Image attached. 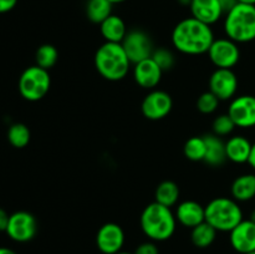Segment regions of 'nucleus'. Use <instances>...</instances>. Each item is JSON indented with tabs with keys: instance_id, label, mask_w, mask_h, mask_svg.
Segmentation results:
<instances>
[{
	"instance_id": "1",
	"label": "nucleus",
	"mask_w": 255,
	"mask_h": 254,
	"mask_svg": "<svg viewBox=\"0 0 255 254\" xmlns=\"http://www.w3.org/2000/svg\"><path fill=\"white\" fill-rule=\"evenodd\" d=\"M214 41L211 25H207L193 16L181 20L172 31V44L184 55L207 54Z\"/></svg>"
},
{
	"instance_id": "2",
	"label": "nucleus",
	"mask_w": 255,
	"mask_h": 254,
	"mask_svg": "<svg viewBox=\"0 0 255 254\" xmlns=\"http://www.w3.org/2000/svg\"><path fill=\"white\" fill-rule=\"evenodd\" d=\"M139 226L149 241L164 242L168 241L176 232L177 219L169 207L153 202L142 211Z\"/></svg>"
},
{
	"instance_id": "3",
	"label": "nucleus",
	"mask_w": 255,
	"mask_h": 254,
	"mask_svg": "<svg viewBox=\"0 0 255 254\" xmlns=\"http://www.w3.org/2000/svg\"><path fill=\"white\" fill-rule=\"evenodd\" d=\"M131 64L124 46L119 42H105L95 54V67L109 81L125 79L131 69Z\"/></svg>"
},
{
	"instance_id": "4",
	"label": "nucleus",
	"mask_w": 255,
	"mask_h": 254,
	"mask_svg": "<svg viewBox=\"0 0 255 254\" xmlns=\"http://www.w3.org/2000/svg\"><path fill=\"white\" fill-rule=\"evenodd\" d=\"M224 32L237 44L255 40V5L238 2L224 17Z\"/></svg>"
},
{
	"instance_id": "5",
	"label": "nucleus",
	"mask_w": 255,
	"mask_h": 254,
	"mask_svg": "<svg viewBox=\"0 0 255 254\" xmlns=\"http://www.w3.org/2000/svg\"><path fill=\"white\" fill-rule=\"evenodd\" d=\"M206 222L217 232H231L243 221V211L238 202L228 197H217L206 207Z\"/></svg>"
},
{
	"instance_id": "6",
	"label": "nucleus",
	"mask_w": 255,
	"mask_h": 254,
	"mask_svg": "<svg viewBox=\"0 0 255 254\" xmlns=\"http://www.w3.org/2000/svg\"><path fill=\"white\" fill-rule=\"evenodd\" d=\"M51 86V77L47 70L34 65L22 71L19 77V92L27 101L44 99Z\"/></svg>"
},
{
	"instance_id": "7",
	"label": "nucleus",
	"mask_w": 255,
	"mask_h": 254,
	"mask_svg": "<svg viewBox=\"0 0 255 254\" xmlns=\"http://www.w3.org/2000/svg\"><path fill=\"white\" fill-rule=\"evenodd\" d=\"M207 54L217 69H233L241 59L238 44L229 37L214 39Z\"/></svg>"
},
{
	"instance_id": "8",
	"label": "nucleus",
	"mask_w": 255,
	"mask_h": 254,
	"mask_svg": "<svg viewBox=\"0 0 255 254\" xmlns=\"http://www.w3.org/2000/svg\"><path fill=\"white\" fill-rule=\"evenodd\" d=\"M11 241L17 243L30 242L37 233V221L31 213L19 211L10 214L7 228L5 231Z\"/></svg>"
},
{
	"instance_id": "9",
	"label": "nucleus",
	"mask_w": 255,
	"mask_h": 254,
	"mask_svg": "<svg viewBox=\"0 0 255 254\" xmlns=\"http://www.w3.org/2000/svg\"><path fill=\"white\" fill-rule=\"evenodd\" d=\"M121 44L129 61L133 65L151 57L154 51L151 37L148 36L147 32L139 29L129 30Z\"/></svg>"
},
{
	"instance_id": "10",
	"label": "nucleus",
	"mask_w": 255,
	"mask_h": 254,
	"mask_svg": "<svg viewBox=\"0 0 255 254\" xmlns=\"http://www.w3.org/2000/svg\"><path fill=\"white\" fill-rule=\"evenodd\" d=\"M173 109V100L168 92L163 90H151L144 96L141 111L146 119L158 121L169 115Z\"/></svg>"
},
{
	"instance_id": "11",
	"label": "nucleus",
	"mask_w": 255,
	"mask_h": 254,
	"mask_svg": "<svg viewBox=\"0 0 255 254\" xmlns=\"http://www.w3.org/2000/svg\"><path fill=\"white\" fill-rule=\"evenodd\" d=\"M209 91L219 101H228L236 97L238 91V77L232 69H217L209 77Z\"/></svg>"
},
{
	"instance_id": "12",
	"label": "nucleus",
	"mask_w": 255,
	"mask_h": 254,
	"mask_svg": "<svg viewBox=\"0 0 255 254\" xmlns=\"http://www.w3.org/2000/svg\"><path fill=\"white\" fill-rule=\"evenodd\" d=\"M227 114L232 117L237 127L252 128L255 127V96L242 95L231 101Z\"/></svg>"
},
{
	"instance_id": "13",
	"label": "nucleus",
	"mask_w": 255,
	"mask_h": 254,
	"mask_svg": "<svg viewBox=\"0 0 255 254\" xmlns=\"http://www.w3.org/2000/svg\"><path fill=\"white\" fill-rule=\"evenodd\" d=\"M125 232L117 223H105L96 234V246L102 254H116L125 246Z\"/></svg>"
},
{
	"instance_id": "14",
	"label": "nucleus",
	"mask_w": 255,
	"mask_h": 254,
	"mask_svg": "<svg viewBox=\"0 0 255 254\" xmlns=\"http://www.w3.org/2000/svg\"><path fill=\"white\" fill-rule=\"evenodd\" d=\"M232 248L241 254L255 251V223L251 219H243L233 231L229 232Z\"/></svg>"
},
{
	"instance_id": "15",
	"label": "nucleus",
	"mask_w": 255,
	"mask_h": 254,
	"mask_svg": "<svg viewBox=\"0 0 255 254\" xmlns=\"http://www.w3.org/2000/svg\"><path fill=\"white\" fill-rule=\"evenodd\" d=\"M162 75L163 71L152 57L133 65V79L142 89L154 90L161 82Z\"/></svg>"
},
{
	"instance_id": "16",
	"label": "nucleus",
	"mask_w": 255,
	"mask_h": 254,
	"mask_svg": "<svg viewBox=\"0 0 255 254\" xmlns=\"http://www.w3.org/2000/svg\"><path fill=\"white\" fill-rule=\"evenodd\" d=\"M174 216L181 226L192 229L206 222V208L198 202L188 199L177 204Z\"/></svg>"
},
{
	"instance_id": "17",
	"label": "nucleus",
	"mask_w": 255,
	"mask_h": 254,
	"mask_svg": "<svg viewBox=\"0 0 255 254\" xmlns=\"http://www.w3.org/2000/svg\"><path fill=\"white\" fill-rule=\"evenodd\" d=\"M189 9L194 19L207 25L216 24L224 15L218 0H192Z\"/></svg>"
},
{
	"instance_id": "18",
	"label": "nucleus",
	"mask_w": 255,
	"mask_h": 254,
	"mask_svg": "<svg viewBox=\"0 0 255 254\" xmlns=\"http://www.w3.org/2000/svg\"><path fill=\"white\" fill-rule=\"evenodd\" d=\"M252 146L253 143L246 136L236 134V136L229 137L228 141L226 142L227 159L237 164L248 163Z\"/></svg>"
},
{
	"instance_id": "19",
	"label": "nucleus",
	"mask_w": 255,
	"mask_h": 254,
	"mask_svg": "<svg viewBox=\"0 0 255 254\" xmlns=\"http://www.w3.org/2000/svg\"><path fill=\"white\" fill-rule=\"evenodd\" d=\"M100 31H101L102 37L106 40V42L121 44L128 30H127L126 24H125L122 17H120L119 15L111 14L100 24Z\"/></svg>"
},
{
	"instance_id": "20",
	"label": "nucleus",
	"mask_w": 255,
	"mask_h": 254,
	"mask_svg": "<svg viewBox=\"0 0 255 254\" xmlns=\"http://www.w3.org/2000/svg\"><path fill=\"white\" fill-rule=\"evenodd\" d=\"M232 198L237 202H249L255 198V174L244 173L237 177L231 187Z\"/></svg>"
},
{
	"instance_id": "21",
	"label": "nucleus",
	"mask_w": 255,
	"mask_h": 254,
	"mask_svg": "<svg viewBox=\"0 0 255 254\" xmlns=\"http://www.w3.org/2000/svg\"><path fill=\"white\" fill-rule=\"evenodd\" d=\"M207 144V153L204 162L212 167H219L227 161L226 153V142L222 139V137L217 134H206L204 136Z\"/></svg>"
},
{
	"instance_id": "22",
	"label": "nucleus",
	"mask_w": 255,
	"mask_h": 254,
	"mask_svg": "<svg viewBox=\"0 0 255 254\" xmlns=\"http://www.w3.org/2000/svg\"><path fill=\"white\" fill-rule=\"evenodd\" d=\"M154 199L157 203L172 208L178 203L179 199V187L173 181H163L157 186L154 192Z\"/></svg>"
},
{
	"instance_id": "23",
	"label": "nucleus",
	"mask_w": 255,
	"mask_h": 254,
	"mask_svg": "<svg viewBox=\"0 0 255 254\" xmlns=\"http://www.w3.org/2000/svg\"><path fill=\"white\" fill-rule=\"evenodd\" d=\"M112 2L110 0H87L86 16L94 24H101L112 14Z\"/></svg>"
},
{
	"instance_id": "24",
	"label": "nucleus",
	"mask_w": 255,
	"mask_h": 254,
	"mask_svg": "<svg viewBox=\"0 0 255 254\" xmlns=\"http://www.w3.org/2000/svg\"><path fill=\"white\" fill-rule=\"evenodd\" d=\"M217 233H218L217 229H214L207 222H203V223L192 228L191 241L198 248H208L216 241Z\"/></svg>"
},
{
	"instance_id": "25",
	"label": "nucleus",
	"mask_w": 255,
	"mask_h": 254,
	"mask_svg": "<svg viewBox=\"0 0 255 254\" xmlns=\"http://www.w3.org/2000/svg\"><path fill=\"white\" fill-rule=\"evenodd\" d=\"M183 153L189 161L201 162L204 161L207 153V144L204 136H194L187 139L183 147Z\"/></svg>"
},
{
	"instance_id": "26",
	"label": "nucleus",
	"mask_w": 255,
	"mask_h": 254,
	"mask_svg": "<svg viewBox=\"0 0 255 254\" xmlns=\"http://www.w3.org/2000/svg\"><path fill=\"white\" fill-rule=\"evenodd\" d=\"M31 133L26 125L12 124L7 129V141L15 148H24L29 144Z\"/></svg>"
},
{
	"instance_id": "27",
	"label": "nucleus",
	"mask_w": 255,
	"mask_h": 254,
	"mask_svg": "<svg viewBox=\"0 0 255 254\" xmlns=\"http://www.w3.org/2000/svg\"><path fill=\"white\" fill-rule=\"evenodd\" d=\"M35 60H36L37 66L49 71L51 67L56 65L57 60H59V51H57V49L54 45L44 44L36 50Z\"/></svg>"
},
{
	"instance_id": "28",
	"label": "nucleus",
	"mask_w": 255,
	"mask_h": 254,
	"mask_svg": "<svg viewBox=\"0 0 255 254\" xmlns=\"http://www.w3.org/2000/svg\"><path fill=\"white\" fill-rule=\"evenodd\" d=\"M213 133L217 134L219 137L229 136V134L233 133V131L236 129V124L232 120V117L228 114L219 115L214 119L213 121Z\"/></svg>"
},
{
	"instance_id": "29",
	"label": "nucleus",
	"mask_w": 255,
	"mask_h": 254,
	"mask_svg": "<svg viewBox=\"0 0 255 254\" xmlns=\"http://www.w3.org/2000/svg\"><path fill=\"white\" fill-rule=\"evenodd\" d=\"M151 57L156 61V64L161 67L163 72L173 69L174 64H176V57H174V54L171 51V50L166 49V47H158V49H154L153 54H152Z\"/></svg>"
},
{
	"instance_id": "30",
	"label": "nucleus",
	"mask_w": 255,
	"mask_h": 254,
	"mask_svg": "<svg viewBox=\"0 0 255 254\" xmlns=\"http://www.w3.org/2000/svg\"><path fill=\"white\" fill-rule=\"evenodd\" d=\"M219 106V99L211 91L203 92L197 100V109L201 114L211 115L217 111Z\"/></svg>"
},
{
	"instance_id": "31",
	"label": "nucleus",
	"mask_w": 255,
	"mask_h": 254,
	"mask_svg": "<svg viewBox=\"0 0 255 254\" xmlns=\"http://www.w3.org/2000/svg\"><path fill=\"white\" fill-rule=\"evenodd\" d=\"M133 254H159V249L156 242H143L134 249Z\"/></svg>"
},
{
	"instance_id": "32",
	"label": "nucleus",
	"mask_w": 255,
	"mask_h": 254,
	"mask_svg": "<svg viewBox=\"0 0 255 254\" xmlns=\"http://www.w3.org/2000/svg\"><path fill=\"white\" fill-rule=\"evenodd\" d=\"M17 0H0V14L9 12L16 6Z\"/></svg>"
},
{
	"instance_id": "33",
	"label": "nucleus",
	"mask_w": 255,
	"mask_h": 254,
	"mask_svg": "<svg viewBox=\"0 0 255 254\" xmlns=\"http://www.w3.org/2000/svg\"><path fill=\"white\" fill-rule=\"evenodd\" d=\"M218 1L219 4H221V7L222 10H223L224 15H226L227 12L231 11V10L238 4V0H218Z\"/></svg>"
},
{
	"instance_id": "34",
	"label": "nucleus",
	"mask_w": 255,
	"mask_h": 254,
	"mask_svg": "<svg viewBox=\"0 0 255 254\" xmlns=\"http://www.w3.org/2000/svg\"><path fill=\"white\" fill-rule=\"evenodd\" d=\"M10 214H7L6 211L0 208V232H5L7 228V223H9Z\"/></svg>"
},
{
	"instance_id": "35",
	"label": "nucleus",
	"mask_w": 255,
	"mask_h": 254,
	"mask_svg": "<svg viewBox=\"0 0 255 254\" xmlns=\"http://www.w3.org/2000/svg\"><path fill=\"white\" fill-rule=\"evenodd\" d=\"M249 166L255 171V142L252 146V152H251V157H249V161H248Z\"/></svg>"
},
{
	"instance_id": "36",
	"label": "nucleus",
	"mask_w": 255,
	"mask_h": 254,
	"mask_svg": "<svg viewBox=\"0 0 255 254\" xmlns=\"http://www.w3.org/2000/svg\"><path fill=\"white\" fill-rule=\"evenodd\" d=\"M0 254H16L12 249L6 248V247H0Z\"/></svg>"
},
{
	"instance_id": "37",
	"label": "nucleus",
	"mask_w": 255,
	"mask_h": 254,
	"mask_svg": "<svg viewBox=\"0 0 255 254\" xmlns=\"http://www.w3.org/2000/svg\"><path fill=\"white\" fill-rule=\"evenodd\" d=\"M178 2L181 5H183V6H189L192 2V0H178Z\"/></svg>"
},
{
	"instance_id": "38",
	"label": "nucleus",
	"mask_w": 255,
	"mask_h": 254,
	"mask_svg": "<svg viewBox=\"0 0 255 254\" xmlns=\"http://www.w3.org/2000/svg\"><path fill=\"white\" fill-rule=\"evenodd\" d=\"M238 2H242V4H248V5H255V0H238Z\"/></svg>"
},
{
	"instance_id": "39",
	"label": "nucleus",
	"mask_w": 255,
	"mask_h": 254,
	"mask_svg": "<svg viewBox=\"0 0 255 254\" xmlns=\"http://www.w3.org/2000/svg\"><path fill=\"white\" fill-rule=\"evenodd\" d=\"M249 219H251L252 222H254V223H255V209H253V211H252L251 217H249Z\"/></svg>"
},
{
	"instance_id": "40",
	"label": "nucleus",
	"mask_w": 255,
	"mask_h": 254,
	"mask_svg": "<svg viewBox=\"0 0 255 254\" xmlns=\"http://www.w3.org/2000/svg\"><path fill=\"white\" fill-rule=\"evenodd\" d=\"M110 1H111L112 4H119V2H124L126 1V0H110Z\"/></svg>"
},
{
	"instance_id": "41",
	"label": "nucleus",
	"mask_w": 255,
	"mask_h": 254,
	"mask_svg": "<svg viewBox=\"0 0 255 254\" xmlns=\"http://www.w3.org/2000/svg\"><path fill=\"white\" fill-rule=\"evenodd\" d=\"M116 254H133V253H129V252H125V251H121V252H119V253H116Z\"/></svg>"
},
{
	"instance_id": "42",
	"label": "nucleus",
	"mask_w": 255,
	"mask_h": 254,
	"mask_svg": "<svg viewBox=\"0 0 255 254\" xmlns=\"http://www.w3.org/2000/svg\"><path fill=\"white\" fill-rule=\"evenodd\" d=\"M247 254H255V251L254 252H251V253H247Z\"/></svg>"
}]
</instances>
